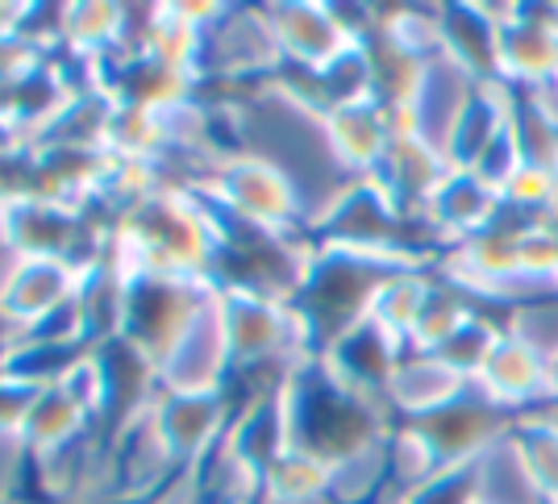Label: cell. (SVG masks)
Returning a JSON list of instances; mask_svg holds the SVG:
<instances>
[{
	"label": "cell",
	"mask_w": 558,
	"mask_h": 504,
	"mask_svg": "<svg viewBox=\"0 0 558 504\" xmlns=\"http://www.w3.org/2000/svg\"><path fill=\"white\" fill-rule=\"evenodd\" d=\"M488 80H480L471 68H463L454 55H438L421 68L413 96L404 100V109L396 113L400 130H413L417 137H425L429 146H438L446 159L454 151V137L463 130L466 113L475 105V96Z\"/></svg>",
	"instance_id": "6da1fadb"
},
{
	"label": "cell",
	"mask_w": 558,
	"mask_h": 504,
	"mask_svg": "<svg viewBox=\"0 0 558 504\" xmlns=\"http://www.w3.org/2000/svg\"><path fill=\"white\" fill-rule=\"evenodd\" d=\"M413 425H421V434L434 442V451L442 455L446 467H471L492 442L512 434L517 412H509L484 384L471 380L459 400H450L442 412L413 421Z\"/></svg>",
	"instance_id": "7a4b0ae2"
},
{
	"label": "cell",
	"mask_w": 558,
	"mask_h": 504,
	"mask_svg": "<svg viewBox=\"0 0 558 504\" xmlns=\"http://www.w3.org/2000/svg\"><path fill=\"white\" fill-rule=\"evenodd\" d=\"M496 80L512 92H534L558 80V4H512L500 25Z\"/></svg>",
	"instance_id": "3957f363"
},
{
	"label": "cell",
	"mask_w": 558,
	"mask_h": 504,
	"mask_svg": "<svg viewBox=\"0 0 558 504\" xmlns=\"http://www.w3.org/2000/svg\"><path fill=\"white\" fill-rule=\"evenodd\" d=\"M500 217H505L500 192L488 180H480L475 171H466V167H454L442 188L429 196V205L421 208V221L434 233L438 254L466 242V238H475V233H484Z\"/></svg>",
	"instance_id": "277c9868"
},
{
	"label": "cell",
	"mask_w": 558,
	"mask_h": 504,
	"mask_svg": "<svg viewBox=\"0 0 558 504\" xmlns=\"http://www.w3.org/2000/svg\"><path fill=\"white\" fill-rule=\"evenodd\" d=\"M463 371L446 363L442 355H417V350H404L400 363L388 371L384 380V400L400 421H425L434 412H442L450 400H459L466 392Z\"/></svg>",
	"instance_id": "5b68a950"
},
{
	"label": "cell",
	"mask_w": 558,
	"mask_h": 504,
	"mask_svg": "<svg viewBox=\"0 0 558 504\" xmlns=\"http://www.w3.org/2000/svg\"><path fill=\"white\" fill-rule=\"evenodd\" d=\"M450 171H454V163L446 159L438 146H429L413 130H400L396 125L392 142H388V155L379 163L375 180L384 183L409 213H421V208L429 205V196L446 183Z\"/></svg>",
	"instance_id": "8992f818"
},
{
	"label": "cell",
	"mask_w": 558,
	"mask_h": 504,
	"mask_svg": "<svg viewBox=\"0 0 558 504\" xmlns=\"http://www.w3.org/2000/svg\"><path fill=\"white\" fill-rule=\"evenodd\" d=\"M475 384L484 388L505 405L509 412L525 417V412L546 409L555 400V384H550V363L534 355L525 343H517L505 334V343L496 346V355L488 359V367L475 375Z\"/></svg>",
	"instance_id": "52a82bcc"
},
{
	"label": "cell",
	"mask_w": 558,
	"mask_h": 504,
	"mask_svg": "<svg viewBox=\"0 0 558 504\" xmlns=\"http://www.w3.org/2000/svg\"><path fill=\"white\" fill-rule=\"evenodd\" d=\"M471 488H475V504H555L537 480V471L530 467L517 434L492 442L488 451L471 463Z\"/></svg>",
	"instance_id": "ba28073f"
},
{
	"label": "cell",
	"mask_w": 558,
	"mask_h": 504,
	"mask_svg": "<svg viewBox=\"0 0 558 504\" xmlns=\"http://www.w3.org/2000/svg\"><path fill=\"white\" fill-rule=\"evenodd\" d=\"M512 13V4H442V34L446 55H454L463 68H471L480 80H496L500 59V25Z\"/></svg>",
	"instance_id": "9c48e42d"
},
{
	"label": "cell",
	"mask_w": 558,
	"mask_h": 504,
	"mask_svg": "<svg viewBox=\"0 0 558 504\" xmlns=\"http://www.w3.org/2000/svg\"><path fill=\"white\" fill-rule=\"evenodd\" d=\"M475 313H484V309L466 297V292H459L450 279H442V275L434 272V284H429V292H425V304H421L417 321H413V329H409V350H417V355H438Z\"/></svg>",
	"instance_id": "30bf717a"
},
{
	"label": "cell",
	"mask_w": 558,
	"mask_h": 504,
	"mask_svg": "<svg viewBox=\"0 0 558 504\" xmlns=\"http://www.w3.org/2000/svg\"><path fill=\"white\" fill-rule=\"evenodd\" d=\"M500 343H505V321L496 317V313H475L438 355H442L454 371H463L466 380H475V375L488 367V359L496 355Z\"/></svg>",
	"instance_id": "8fae6325"
},
{
	"label": "cell",
	"mask_w": 558,
	"mask_h": 504,
	"mask_svg": "<svg viewBox=\"0 0 558 504\" xmlns=\"http://www.w3.org/2000/svg\"><path fill=\"white\" fill-rule=\"evenodd\" d=\"M512 137H517V151L521 159L558 171V130L555 121L537 109L525 92H512Z\"/></svg>",
	"instance_id": "7c38bea8"
},
{
	"label": "cell",
	"mask_w": 558,
	"mask_h": 504,
	"mask_svg": "<svg viewBox=\"0 0 558 504\" xmlns=\"http://www.w3.org/2000/svg\"><path fill=\"white\" fill-rule=\"evenodd\" d=\"M505 334L525 343L534 355H542L546 363L558 359V292L555 297L530 300V304H517L505 313Z\"/></svg>",
	"instance_id": "4fadbf2b"
},
{
	"label": "cell",
	"mask_w": 558,
	"mask_h": 504,
	"mask_svg": "<svg viewBox=\"0 0 558 504\" xmlns=\"http://www.w3.org/2000/svg\"><path fill=\"white\" fill-rule=\"evenodd\" d=\"M555 196H558V171H546V167H534V163H521L517 176L500 188L505 208L517 213V217H525V221H534Z\"/></svg>",
	"instance_id": "5bb4252c"
},
{
	"label": "cell",
	"mask_w": 558,
	"mask_h": 504,
	"mask_svg": "<svg viewBox=\"0 0 558 504\" xmlns=\"http://www.w3.org/2000/svg\"><path fill=\"white\" fill-rule=\"evenodd\" d=\"M525 96H530L537 109L555 121V130H558V80L555 84H542V88H534V92H525Z\"/></svg>",
	"instance_id": "9a60e30c"
},
{
	"label": "cell",
	"mask_w": 558,
	"mask_h": 504,
	"mask_svg": "<svg viewBox=\"0 0 558 504\" xmlns=\"http://www.w3.org/2000/svg\"><path fill=\"white\" fill-rule=\"evenodd\" d=\"M550 384H555V405H558V359L550 363Z\"/></svg>",
	"instance_id": "2e32d148"
}]
</instances>
